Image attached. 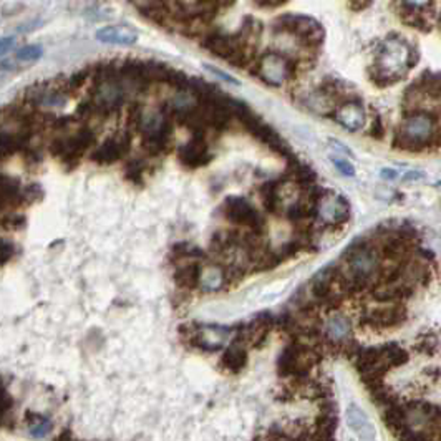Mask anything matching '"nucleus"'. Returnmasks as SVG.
I'll return each instance as SVG.
<instances>
[{"mask_svg":"<svg viewBox=\"0 0 441 441\" xmlns=\"http://www.w3.org/2000/svg\"><path fill=\"white\" fill-rule=\"evenodd\" d=\"M132 147V137L130 134H121V137H113L105 139L98 148L91 153V161H95L100 166H108L126 156Z\"/></svg>","mask_w":441,"mask_h":441,"instance_id":"9","label":"nucleus"},{"mask_svg":"<svg viewBox=\"0 0 441 441\" xmlns=\"http://www.w3.org/2000/svg\"><path fill=\"white\" fill-rule=\"evenodd\" d=\"M186 336V340L193 345L206 352H216L226 345L227 337H229V328L217 326H195L193 331L188 327H181Z\"/></svg>","mask_w":441,"mask_h":441,"instance_id":"8","label":"nucleus"},{"mask_svg":"<svg viewBox=\"0 0 441 441\" xmlns=\"http://www.w3.org/2000/svg\"><path fill=\"white\" fill-rule=\"evenodd\" d=\"M144 171H147V164L142 159H130L125 166V178L130 183L142 184L144 179Z\"/></svg>","mask_w":441,"mask_h":441,"instance_id":"26","label":"nucleus"},{"mask_svg":"<svg viewBox=\"0 0 441 441\" xmlns=\"http://www.w3.org/2000/svg\"><path fill=\"white\" fill-rule=\"evenodd\" d=\"M206 69H207V70H211V71H212V74H216V75H219V76H222V79H224L226 81H229V84H234V85L237 84V81H236V80H232V79H231V76H229V75H227V74H222V71H221V70H217V69H211V67H206Z\"/></svg>","mask_w":441,"mask_h":441,"instance_id":"35","label":"nucleus"},{"mask_svg":"<svg viewBox=\"0 0 441 441\" xmlns=\"http://www.w3.org/2000/svg\"><path fill=\"white\" fill-rule=\"evenodd\" d=\"M179 161H181L186 168L196 169L206 166L211 163L212 154L210 153V147L205 139V134H195L186 144H183L178 151Z\"/></svg>","mask_w":441,"mask_h":441,"instance_id":"11","label":"nucleus"},{"mask_svg":"<svg viewBox=\"0 0 441 441\" xmlns=\"http://www.w3.org/2000/svg\"><path fill=\"white\" fill-rule=\"evenodd\" d=\"M13 45H16V38H12V37L2 38V53H7L8 47H13Z\"/></svg>","mask_w":441,"mask_h":441,"instance_id":"34","label":"nucleus"},{"mask_svg":"<svg viewBox=\"0 0 441 441\" xmlns=\"http://www.w3.org/2000/svg\"><path fill=\"white\" fill-rule=\"evenodd\" d=\"M22 206H23V197H22L21 181H18L17 178L4 174L2 176V210L7 211L8 207H11V210H16V207H22Z\"/></svg>","mask_w":441,"mask_h":441,"instance_id":"20","label":"nucleus"},{"mask_svg":"<svg viewBox=\"0 0 441 441\" xmlns=\"http://www.w3.org/2000/svg\"><path fill=\"white\" fill-rule=\"evenodd\" d=\"M270 327H273V321H270V317H268V315H260V317L254 319V321H252L251 323H247V326L242 328L239 337H237V340L244 343L246 347L247 345L259 347L260 343L265 340V337H268Z\"/></svg>","mask_w":441,"mask_h":441,"instance_id":"16","label":"nucleus"},{"mask_svg":"<svg viewBox=\"0 0 441 441\" xmlns=\"http://www.w3.org/2000/svg\"><path fill=\"white\" fill-rule=\"evenodd\" d=\"M27 421H28V431H30L33 438H45V436L50 433L52 421L45 418V416L30 413L27 416Z\"/></svg>","mask_w":441,"mask_h":441,"instance_id":"25","label":"nucleus"},{"mask_svg":"<svg viewBox=\"0 0 441 441\" xmlns=\"http://www.w3.org/2000/svg\"><path fill=\"white\" fill-rule=\"evenodd\" d=\"M227 270L224 268H219V265H211V268L202 269L201 275V287L206 292H217L224 287L227 282Z\"/></svg>","mask_w":441,"mask_h":441,"instance_id":"21","label":"nucleus"},{"mask_svg":"<svg viewBox=\"0 0 441 441\" xmlns=\"http://www.w3.org/2000/svg\"><path fill=\"white\" fill-rule=\"evenodd\" d=\"M405 309L401 305H389V307H377L363 315L362 322L373 328H389L403 322Z\"/></svg>","mask_w":441,"mask_h":441,"instance_id":"12","label":"nucleus"},{"mask_svg":"<svg viewBox=\"0 0 441 441\" xmlns=\"http://www.w3.org/2000/svg\"><path fill=\"white\" fill-rule=\"evenodd\" d=\"M333 164H336V168L340 171L342 174H345V176H353V173H355V169H353V166L350 163L347 161V159H342V158H332Z\"/></svg>","mask_w":441,"mask_h":441,"instance_id":"31","label":"nucleus"},{"mask_svg":"<svg viewBox=\"0 0 441 441\" xmlns=\"http://www.w3.org/2000/svg\"><path fill=\"white\" fill-rule=\"evenodd\" d=\"M433 137V118L425 113H415L406 118L400 132L396 133L395 147L406 149V151H418V149H423Z\"/></svg>","mask_w":441,"mask_h":441,"instance_id":"5","label":"nucleus"},{"mask_svg":"<svg viewBox=\"0 0 441 441\" xmlns=\"http://www.w3.org/2000/svg\"><path fill=\"white\" fill-rule=\"evenodd\" d=\"M289 173H290V178H292L299 186H302L305 189L315 186V183H317V174H315L314 169L307 166V164L294 161Z\"/></svg>","mask_w":441,"mask_h":441,"instance_id":"22","label":"nucleus"},{"mask_svg":"<svg viewBox=\"0 0 441 441\" xmlns=\"http://www.w3.org/2000/svg\"><path fill=\"white\" fill-rule=\"evenodd\" d=\"M411 69V48L401 38H389L378 50L372 69V80L378 86H389L399 81Z\"/></svg>","mask_w":441,"mask_h":441,"instance_id":"1","label":"nucleus"},{"mask_svg":"<svg viewBox=\"0 0 441 441\" xmlns=\"http://www.w3.org/2000/svg\"><path fill=\"white\" fill-rule=\"evenodd\" d=\"M347 423L358 438L365 440V441H372L373 438H375V426H373L370 418H368L367 413L360 408V406H357V405L348 406Z\"/></svg>","mask_w":441,"mask_h":441,"instance_id":"17","label":"nucleus"},{"mask_svg":"<svg viewBox=\"0 0 441 441\" xmlns=\"http://www.w3.org/2000/svg\"><path fill=\"white\" fill-rule=\"evenodd\" d=\"M96 40L110 45H133L138 40V32L128 25H106L96 32Z\"/></svg>","mask_w":441,"mask_h":441,"instance_id":"15","label":"nucleus"},{"mask_svg":"<svg viewBox=\"0 0 441 441\" xmlns=\"http://www.w3.org/2000/svg\"><path fill=\"white\" fill-rule=\"evenodd\" d=\"M13 249H16V246H13L12 242H8L7 239H2V265H6L8 260L12 259Z\"/></svg>","mask_w":441,"mask_h":441,"instance_id":"33","label":"nucleus"},{"mask_svg":"<svg viewBox=\"0 0 441 441\" xmlns=\"http://www.w3.org/2000/svg\"><path fill=\"white\" fill-rule=\"evenodd\" d=\"M222 212L224 217L232 224L237 226H247L251 229L252 234L256 236H264L265 231V221L264 217L259 214L258 211L252 207L247 200L239 196H229L226 197L224 205H222Z\"/></svg>","mask_w":441,"mask_h":441,"instance_id":"7","label":"nucleus"},{"mask_svg":"<svg viewBox=\"0 0 441 441\" xmlns=\"http://www.w3.org/2000/svg\"><path fill=\"white\" fill-rule=\"evenodd\" d=\"M321 358V353L314 345L295 340L289 343L280 353L277 360V370L282 377L307 378V373L315 367Z\"/></svg>","mask_w":441,"mask_h":441,"instance_id":"2","label":"nucleus"},{"mask_svg":"<svg viewBox=\"0 0 441 441\" xmlns=\"http://www.w3.org/2000/svg\"><path fill=\"white\" fill-rule=\"evenodd\" d=\"M279 188H280V181L275 179V181H265L259 189L260 195H263L264 207L269 212H277L280 210Z\"/></svg>","mask_w":441,"mask_h":441,"instance_id":"23","label":"nucleus"},{"mask_svg":"<svg viewBox=\"0 0 441 441\" xmlns=\"http://www.w3.org/2000/svg\"><path fill=\"white\" fill-rule=\"evenodd\" d=\"M22 197H23V206H30V205H33V202L42 200L43 189H42L40 184L32 183V184H28V186L22 189Z\"/></svg>","mask_w":441,"mask_h":441,"instance_id":"29","label":"nucleus"},{"mask_svg":"<svg viewBox=\"0 0 441 441\" xmlns=\"http://www.w3.org/2000/svg\"><path fill=\"white\" fill-rule=\"evenodd\" d=\"M323 336H326V338L332 343V345L337 347L347 345L352 336V323L345 315L333 314L326 321V326H323Z\"/></svg>","mask_w":441,"mask_h":441,"instance_id":"14","label":"nucleus"},{"mask_svg":"<svg viewBox=\"0 0 441 441\" xmlns=\"http://www.w3.org/2000/svg\"><path fill=\"white\" fill-rule=\"evenodd\" d=\"M201 275H202V265L196 260L188 264L178 265L174 270V284L183 290H193L201 284Z\"/></svg>","mask_w":441,"mask_h":441,"instance_id":"18","label":"nucleus"},{"mask_svg":"<svg viewBox=\"0 0 441 441\" xmlns=\"http://www.w3.org/2000/svg\"><path fill=\"white\" fill-rule=\"evenodd\" d=\"M258 6L263 8H277L280 6H284V2H258Z\"/></svg>","mask_w":441,"mask_h":441,"instance_id":"36","label":"nucleus"},{"mask_svg":"<svg viewBox=\"0 0 441 441\" xmlns=\"http://www.w3.org/2000/svg\"><path fill=\"white\" fill-rule=\"evenodd\" d=\"M295 70H297V63L290 60L287 55L268 52L260 57L259 62L254 63L249 71L269 86H282L285 81L292 79Z\"/></svg>","mask_w":441,"mask_h":441,"instance_id":"4","label":"nucleus"},{"mask_svg":"<svg viewBox=\"0 0 441 441\" xmlns=\"http://www.w3.org/2000/svg\"><path fill=\"white\" fill-rule=\"evenodd\" d=\"M370 6V4L368 2H363V4H350V7H353V8H365V7H368Z\"/></svg>","mask_w":441,"mask_h":441,"instance_id":"37","label":"nucleus"},{"mask_svg":"<svg viewBox=\"0 0 441 441\" xmlns=\"http://www.w3.org/2000/svg\"><path fill=\"white\" fill-rule=\"evenodd\" d=\"M385 134V128L384 123H382L380 116H375L372 121V128H370V137H373L375 139H382Z\"/></svg>","mask_w":441,"mask_h":441,"instance_id":"32","label":"nucleus"},{"mask_svg":"<svg viewBox=\"0 0 441 441\" xmlns=\"http://www.w3.org/2000/svg\"><path fill=\"white\" fill-rule=\"evenodd\" d=\"M222 367L232 373L241 372L247 365V348L242 342L236 338L234 342L226 347L224 355H222Z\"/></svg>","mask_w":441,"mask_h":441,"instance_id":"19","label":"nucleus"},{"mask_svg":"<svg viewBox=\"0 0 441 441\" xmlns=\"http://www.w3.org/2000/svg\"><path fill=\"white\" fill-rule=\"evenodd\" d=\"M333 120L348 132H358L363 125H365V111H363L362 105L357 100L343 101L333 110Z\"/></svg>","mask_w":441,"mask_h":441,"instance_id":"13","label":"nucleus"},{"mask_svg":"<svg viewBox=\"0 0 441 441\" xmlns=\"http://www.w3.org/2000/svg\"><path fill=\"white\" fill-rule=\"evenodd\" d=\"M42 47L40 45H27L21 48V50L17 52L16 58L18 62H25V63H30V62H37L38 58L42 57Z\"/></svg>","mask_w":441,"mask_h":441,"instance_id":"30","label":"nucleus"},{"mask_svg":"<svg viewBox=\"0 0 441 441\" xmlns=\"http://www.w3.org/2000/svg\"><path fill=\"white\" fill-rule=\"evenodd\" d=\"M143 123H144V111L142 108V105L133 103L128 110V126L133 132H137V130L143 128Z\"/></svg>","mask_w":441,"mask_h":441,"instance_id":"28","label":"nucleus"},{"mask_svg":"<svg viewBox=\"0 0 441 441\" xmlns=\"http://www.w3.org/2000/svg\"><path fill=\"white\" fill-rule=\"evenodd\" d=\"M142 12V16H144L149 21L156 22V23H164L166 17L169 16V8L168 4L161 2H143V4H134Z\"/></svg>","mask_w":441,"mask_h":441,"instance_id":"24","label":"nucleus"},{"mask_svg":"<svg viewBox=\"0 0 441 441\" xmlns=\"http://www.w3.org/2000/svg\"><path fill=\"white\" fill-rule=\"evenodd\" d=\"M274 28L277 32H284L295 37V40L300 45L310 48V50H315V48L321 47L323 37H326L322 25L317 21L305 16H294V13L280 16L275 21Z\"/></svg>","mask_w":441,"mask_h":441,"instance_id":"3","label":"nucleus"},{"mask_svg":"<svg viewBox=\"0 0 441 441\" xmlns=\"http://www.w3.org/2000/svg\"><path fill=\"white\" fill-rule=\"evenodd\" d=\"M96 142L93 130L81 128L74 137L69 138H57L50 143V153L57 156L63 164L74 168L76 163H80V158L84 156L85 151L91 148Z\"/></svg>","mask_w":441,"mask_h":441,"instance_id":"6","label":"nucleus"},{"mask_svg":"<svg viewBox=\"0 0 441 441\" xmlns=\"http://www.w3.org/2000/svg\"><path fill=\"white\" fill-rule=\"evenodd\" d=\"M433 138H435V142L438 143V147H441V128H438V132L435 133Z\"/></svg>","mask_w":441,"mask_h":441,"instance_id":"38","label":"nucleus"},{"mask_svg":"<svg viewBox=\"0 0 441 441\" xmlns=\"http://www.w3.org/2000/svg\"><path fill=\"white\" fill-rule=\"evenodd\" d=\"M315 216H319L326 224L338 226L345 224L350 216V206L345 197L342 196H331L327 193L315 207Z\"/></svg>","mask_w":441,"mask_h":441,"instance_id":"10","label":"nucleus"},{"mask_svg":"<svg viewBox=\"0 0 441 441\" xmlns=\"http://www.w3.org/2000/svg\"><path fill=\"white\" fill-rule=\"evenodd\" d=\"M27 219L23 214H18V212H6L2 216V227L6 231H21L25 227Z\"/></svg>","mask_w":441,"mask_h":441,"instance_id":"27","label":"nucleus"}]
</instances>
